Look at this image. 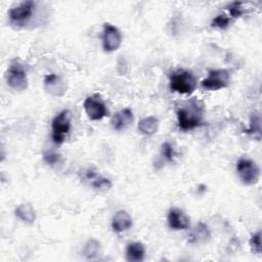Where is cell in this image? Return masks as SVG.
<instances>
[{
	"mask_svg": "<svg viewBox=\"0 0 262 262\" xmlns=\"http://www.w3.org/2000/svg\"><path fill=\"white\" fill-rule=\"evenodd\" d=\"M205 105L198 98H191L182 104L176 113L177 125L182 131H190L204 124Z\"/></svg>",
	"mask_w": 262,
	"mask_h": 262,
	"instance_id": "6da1fadb",
	"label": "cell"
},
{
	"mask_svg": "<svg viewBox=\"0 0 262 262\" xmlns=\"http://www.w3.org/2000/svg\"><path fill=\"white\" fill-rule=\"evenodd\" d=\"M198 80L191 71L179 69L174 71L169 78V86L171 91L178 94L190 95L196 88Z\"/></svg>",
	"mask_w": 262,
	"mask_h": 262,
	"instance_id": "7a4b0ae2",
	"label": "cell"
},
{
	"mask_svg": "<svg viewBox=\"0 0 262 262\" xmlns=\"http://www.w3.org/2000/svg\"><path fill=\"white\" fill-rule=\"evenodd\" d=\"M6 82L15 91H23L28 88L27 70L20 61L16 59L11 61L6 72Z\"/></svg>",
	"mask_w": 262,
	"mask_h": 262,
	"instance_id": "3957f363",
	"label": "cell"
},
{
	"mask_svg": "<svg viewBox=\"0 0 262 262\" xmlns=\"http://www.w3.org/2000/svg\"><path fill=\"white\" fill-rule=\"evenodd\" d=\"M231 71L228 69L210 70L207 77L201 82L203 89L207 91H217L226 88L230 84Z\"/></svg>",
	"mask_w": 262,
	"mask_h": 262,
	"instance_id": "277c9868",
	"label": "cell"
},
{
	"mask_svg": "<svg viewBox=\"0 0 262 262\" xmlns=\"http://www.w3.org/2000/svg\"><path fill=\"white\" fill-rule=\"evenodd\" d=\"M71 113L63 110L58 113L51 122V138L56 144H61L66 140V136L71 130Z\"/></svg>",
	"mask_w": 262,
	"mask_h": 262,
	"instance_id": "5b68a950",
	"label": "cell"
},
{
	"mask_svg": "<svg viewBox=\"0 0 262 262\" xmlns=\"http://www.w3.org/2000/svg\"><path fill=\"white\" fill-rule=\"evenodd\" d=\"M239 180L245 185H254L259 181L260 169L258 165L248 158H239L235 165Z\"/></svg>",
	"mask_w": 262,
	"mask_h": 262,
	"instance_id": "8992f818",
	"label": "cell"
},
{
	"mask_svg": "<svg viewBox=\"0 0 262 262\" xmlns=\"http://www.w3.org/2000/svg\"><path fill=\"white\" fill-rule=\"evenodd\" d=\"M36 8L35 1H25L12 7L8 11V17L11 25L15 27H24L33 16Z\"/></svg>",
	"mask_w": 262,
	"mask_h": 262,
	"instance_id": "52a82bcc",
	"label": "cell"
},
{
	"mask_svg": "<svg viewBox=\"0 0 262 262\" xmlns=\"http://www.w3.org/2000/svg\"><path fill=\"white\" fill-rule=\"evenodd\" d=\"M102 48L105 52H114L119 49L122 44L121 31L110 23L103 24L102 27Z\"/></svg>",
	"mask_w": 262,
	"mask_h": 262,
	"instance_id": "ba28073f",
	"label": "cell"
},
{
	"mask_svg": "<svg viewBox=\"0 0 262 262\" xmlns=\"http://www.w3.org/2000/svg\"><path fill=\"white\" fill-rule=\"evenodd\" d=\"M87 117L92 121H99L107 116L108 112L104 101L98 96H88L83 102Z\"/></svg>",
	"mask_w": 262,
	"mask_h": 262,
	"instance_id": "9c48e42d",
	"label": "cell"
},
{
	"mask_svg": "<svg viewBox=\"0 0 262 262\" xmlns=\"http://www.w3.org/2000/svg\"><path fill=\"white\" fill-rule=\"evenodd\" d=\"M167 221L169 227L173 230H184L190 226L189 217L181 209L176 207H173L168 211Z\"/></svg>",
	"mask_w": 262,
	"mask_h": 262,
	"instance_id": "30bf717a",
	"label": "cell"
},
{
	"mask_svg": "<svg viewBox=\"0 0 262 262\" xmlns=\"http://www.w3.org/2000/svg\"><path fill=\"white\" fill-rule=\"evenodd\" d=\"M44 87L53 96H62L67 91V86L63 80L56 74L51 73L44 78Z\"/></svg>",
	"mask_w": 262,
	"mask_h": 262,
	"instance_id": "8fae6325",
	"label": "cell"
},
{
	"mask_svg": "<svg viewBox=\"0 0 262 262\" xmlns=\"http://www.w3.org/2000/svg\"><path fill=\"white\" fill-rule=\"evenodd\" d=\"M133 225L131 215L125 210H119L115 213L112 219V228L117 233H122L129 230Z\"/></svg>",
	"mask_w": 262,
	"mask_h": 262,
	"instance_id": "7c38bea8",
	"label": "cell"
},
{
	"mask_svg": "<svg viewBox=\"0 0 262 262\" xmlns=\"http://www.w3.org/2000/svg\"><path fill=\"white\" fill-rule=\"evenodd\" d=\"M133 119H134V116H133L132 110L129 107H125L117 112L112 117L111 124L115 130L121 131L128 128L132 124Z\"/></svg>",
	"mask_w": 262,
	"mask_h": 262,
	"instance_id": "4fadbf2b",
	"label": "cell"
},
{
	"mask_svg": "<svg viewBox=\"0 0 262 262\" xmlns=\"http://www.w3.org/2000/svg\"><path fill=\"white\" fill-rule=\"evenodd\" d=\"M125 255L128 262H141L145 257V247L140 242H132L127 245Z\"/></svg>",
	"mask_w": 262,
	"mask_h": 262,
	"instance_id": "5bb4252c",
	"label": "cell"
},
{
	"mask_svg": "<svg viewBox=\"0 0 262 262\" xmlns=\"http://www.w3.org/2000/svg\"><path fill=\"white\" fill-rule=\"evenodd\" d=\"M14 215L26 224H32L36 220V211L29 203L19 204L14 210Z\"/></svg>",
	"mask_w": 262,
	"mask_h": 262,
	"instance_id": "9a60e30c",
	"label": "cell"
},
{
	"mask_svg": "<svg viewBox=\"0 0 262 262\" xmlns=\"http://www.w3.org/2000/svg\"><path fill=\"white\" fill-rule=\"evenodd\" d=\"M137 128H138V131L143 135H146V136L154 135L155 133H157L159 129V120L154 116L145 117L139 121Z\"/></svg>",
	"mask_w": 262,
	"mask_h": 262,
	"instance_id": "2e32d148",
	"label": "cell"
},
{
	"mask_svg": "<svg viewBox=\"0 0 262 262\" xmlns=\"http://www.w3.org/2000/svg\"><path fill=\"white\" fill-rule=\"evenodd\" d=\"M211 232L207 224L203 222H199L195 226V228L191 231L189 235V242L190 243H203L210 238Z\"/></svg>",
	"mask_w": 262,
	"mask_h": 262,
	"instance_id": "e0dca14e",
	"label": "cell"
},
{
	"mask_svg": "<svg viewBox=\"0 0 262 262\" xmlns=\"http://www.w3.org/2000/svg\"><path fill=\"white\" fill-rule=\"evenodd\" d=\"M100 253H101V244L99 241L95 238H89L85 243L82 250L83 256L88 260L95 259Z\"/></svg>",
	"mask_w": 262,
	"mask_h": 262,
	"instance_id": "ac0fdd59",
	"label": "cell"
},
{
	"mask_svg": "<svg viewBox=\"0 0 262 262\" xmlns=\"http://www.w3.org/2000/svg\"><path fill=\"white\" fill-rule=\"evenodd\" d=\"M245 133L254 135L257 139H260L261 137V117L259 113H253L250 119V126L248 129L244 130Z\"/></svg>",
	"mask_w": 262,
	"mask_h": 262,
	"instance_id": "d6986e66",
	"label": "cell"
},
{
	"mask_svg": "<svg viewBox=\"0 0 262 262\" xmlns=\"http://www.w3.org/2000/svg\"><path fill=\"white\" fill-rule=\"evenodd\" d=\"M226 9L228 10L229 13V17L231 18H237L243 16L246 13V8L244 6V2L241 1H234L232 3H230Z\"/></svg>",
	"mask_w": 262,
	"mask_h": 262,
	"instance_id": "ffe728a7",
	"label": "cell"
},
{
	"mask_svg": "<svg viewBox=\"0 0 262 262\" xmlns=\"http://www.w3.org/2000/svg\"><path fill=\"white\" fill-rule=\"evenodd\" d=\"M91 185L93 188L97 189V190H108L112 187V181L103 176H99L96 175L92 180H91Z\"/></svg>",
	"mask_w": 262,
	"mask_h": 262,
	"instance_id": "44dd1931",
	"label": "cell"
},
{
	"mask_svg": "<svg viewBox=\"0 0 262 262\" xmlns=\"http://www.w3.org/2000/svg\"><path fill=\"white\" fill-rule=\"evenodd\" d=\"M161 155L167 162H173L175 157H176V151L173 146V144L169 141H166L162 143L161 145Z\"/></svg>",
	"mask_w": 262,
	"mask_h": 262,
	"instance_id": "7402d4cb",
	"label": "cell"
},
{
	"mask_svg": "<svg viewBox=\"0 0 262 262\" xmlns=\"http://www.w3.org/2000/svg\"><path fill=\"white\" fill-rule=\"evenodd\" d=\"M230 21H231V18L229 17V15L222 13V14H218L213 18L211 26L220 30H225L230 26Z\"/></svg>",
	"mask_w": 262,
	"mask_h": 262,
	"instance_id": "603a6c76",
	"label": "cell"
},
{
	"mask_svg": "<svg viewBox=\"0 0 262 262\" xmlns=\"http://www.w3.org/2000/svg\"><path fill=\"white\" fill-rule=\"evenodd\" d=\"M249 245L251 248V251L254 254H261V231H257L256 233H254L250 241H249Z\"/></svg>",
	"mask_w": 262,
	"mask_h": 262,
	"instance_id": "cb8c5ba5",
	"label": "cell"
},
{
	"mask_svg": "<svg viewBox=\"0 0 262 262\" xmlns=\"http://www.w3.org/2000/svg\"><path fill=\"white\" fill-rule=\"evenodd\" d=\"M43 160L48 165H56L60 161V155L56 154L53 150H46L43 152Z\"/></svg>",
	"mask_w": 262,
	"mask_h": 262,
	"instance_id": "d4e9b609",
	"label": "cell"
}]
</instances>
